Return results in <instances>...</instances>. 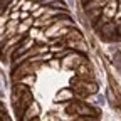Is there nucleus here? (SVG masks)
I'll return each instance as SVG.
<instances>
[{
  "label": "nucleus",
  "mask_w": 121,
  "mask_h": 121,
  "mask_svg": "<svg viewBox=\"0 0 121 121\" xmlns=\"http://www.w3.org/2000/svg\"><path fill=\"white\" fill-rule=\"evenodd\" d=\"M0 60L9 66L17 121H103L104 96L71 9L60 10L49 25L32 22L20 34L0 4Z\"/></svg>",
  "instance_id": "obj_1"
},
{
  "label": "nucleus",
  "mask_w": 121,
  "mask_h": 121,
  "mask_svg": "<svg viewBox=\"0 0 121 121\" xmlns=\"http://www.w3.org/2000/svg\"><path fill=\"white\" fill-rule=\"evenodd\" d=\"M0 121H12V118L7 113V109H5V106H4L2 101H0Z\"/></svg>",
  "instance_id": "obj_2"
}]
</instances>
